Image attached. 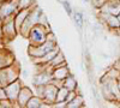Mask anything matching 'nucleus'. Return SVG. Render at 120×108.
Returning <instances> with one entry per match:
<instances>
[{"mask_svg":"<svg viewBox=\"0 0 120 108\" xmlns=\"http://www.w3.org/2000/svg\"><path fill=\"white\" fill-rule=\"evenodd\" d=\"M58 46L56 43V38L54 36V34L51 31L47 36V41L43 42L42 45H38V46H29V49H28V54L30 58L34 59H38V58H42L45 54H47L49 51L54 49V48Z\"/></svg>","mask_w":120,"mask_h":108,"instance_id":"f257e3e1","label":"nucleus"},{"mask_svg":"<svg viewBox=\"0 0 120 108\" xmlns=\"http://www.w3.org/2000/svg\"><path fill=\"white\" fill-rule=\"evenodd\" d=\"M51 33L49 26L43 25V24H36L35 26H33L31 31H30L28 40H29V46H38L42 45L43 42L47 41V36Z\"/></svg>","mask_w":120,"mask_h":108,"instance_id":"f03ea898","label":"nucleus"},{"mask_svg":"<svg viewBox=\"0 0 120 108\" xmlns=\"http://www.w3.org/2000/svg\"><path fill=\"white\" fill-rule=\"evenodd\" d=\"M41 15H42V11H41V8H38L37 6H35L34 8L30 10L26 19L24 21L21 30H19V34H21L24 38H28L33 26H35L36 24L40 23V17H41Z\"/></svg>","mask_w":120,"mask_h":108,"instance_id":"7ed1b4c3","label":"nucleus"},{"mask_svg":"<svg viewBox=\"0 0 120 108\" xmlns=\"http://www.w3.org/2000/svg\"><path fill=\"white\" fill-rule=\"evenodd\" d=\"M19 73H21V68L18 67L17 63H13L10 66L0 68V86L5 88L7 84L18 79Z\"/></svg>","mask_w":120,"mask_h":108,"instance_id":"20e7f679","label":"nucleus"},{"mask_svg":"<svg viewBox=\"0 0 120 108\" xmlns=\"http://www.w3.org/2000/svg\"><path fill=\"white\" fill-rule=\"evenodd\" d=\"M1 28H3V33H4V38H6V40H13L19 34L15 24V17L5 18L3 21Z\"/></svg>","mask_w":120,"mask_h":108,"instance_id":"39448f33","label":"nucleus"},{"mask_svg":"<svg viewBox=\"0 0 120 108\" xmlns=\"http://www.w3.org/2000/svg\"><path fill=\"white\" fill-rule=\"evenodd\" d=\"M18 12V5L15 0H10V1H4L0 6V16L3 19L15 17V15Z\"/></svg>","mask_w":120,"mask_h":108,"instance_id":"423d86ee","label":"nucleus"},{"mask_svg":"<svg viewBox=\"0 0 120 108\" xmlns=\"http://www.w3.org/2000/svg\"><path fill=\"white\" fill-rule=\"evenodd\" d=\"M22 86H23V84L19 79H16L15 82L10 83L5 86V90H6L8 100H11L13 102V104H16V102H17V97L19 95V91H21Z\"/></svg>","mask_w":120,"mask_h":108,"instance_id":"0eeeda50","label":"nucleus"},{"mask_svg":"<svg viewBox=\"0 0 120 108\" xmlns=\"http://www.w3.org/2000/svg\"><path fill=\"white\" fill-rule=\"evenodd\" d=\"M59 88L53 84V83H48L45 85V94H43V101L48 104H55V99H56V94H58Z\"/></svg>","mask_w":120,"mask_h":108,"instance_id":"6e6552de","label":"nucleus"},{"mask_svg":"<svg viewBox=\"0 0 120 108\" xmlns=\"http://www.w3.org/2000/svg\"><path fill=\"white\" fill-rule=\"evenodd\" d=\"M53 79L52 77V70H42L40 71L37 74H35V77L33 78V84L36 85H46L48 83H51Z\"/></svg>","mask_w":120,"mask_h":108,"instance_id":"1a4fd4ad","label":"nucleus"},{"mask_svg":"<svg viewBox=\"0 0 120 108\" xmlns=\"http://www.w3.org/2000/svg\"><path fill=\"white\" fill-rule=\"evenodd\" d=\"M33 96H34L33 90L30 89L29 86L23 85V86H22V89H21V91H19L18 97H17V102H16V104L19 106V107H25L26 103H28V101L31 99Z\"/></svg>","mask_w":120,"mask_h":108,"instance_id":"9d476101","label":"nucleus"},{"mask_svg":"<svg viewBox=\"0 0 120 108\" xmlns=\"http://www.w3.org/2000/svg\"><path fill=\"white\" fill-rule=\"evenodd\" d=\"M15 63V56L13 54L5 49L4 47H0V68L3 67H6V66H10Z\"/></svg>","mask_w":120,"mask_h":108,"instance_id":"9b49d317","label":"nucleus"},{"mask_svg":"<svg viewBox=\"0 0 120 108\" xmlns=\"http://www.w3.org/2000/svg\"><path fill=\"white\" fill-rule=\"evenodd\" d=\"M70 76V70H68V66L67 64L66 65H61V66H56L53 68L52 71V77L53 79H56V81H63L65 78H67Z\"/></svg>","mask_w":120,"mask_h":108,"instance_id":"f8f14e48","label":"nucleus"},{"mask_svg":"<svg viewBox=\"0 0 120 108\" xmlns=\"http://www.w3.org/2000/svg\"><path fill=\"white\" fill-rule=\"evenodd\" d=\"M30 10L31 8H22V10H18V12L15 15V24H16V28H17V30L19 33V30H21V28L24 23V21L26 19L29 12H30Z\"/></svg>","mask_w":120,"mask_h":108,"instance_id":"ddd939ff","label":"nucleus"},{"mask_svg":"<svg viewBox=\"0 0 120 108\" xmlns=\"http://www.w3.org/2000/svg\"><path fill=\"white\" fill-rule=\"evenodd\" d=\"M68 89L65 86H60L58 89V94H56V99H55V104H61V103H66L67 100V95H68Z\"/></svg>","mask_w":120,"mask_h":108,"instance_id":"4468645a","label":"nucleus"},{"mask_svg":"<svg viewBox=\"0 0 120 108\" xmlns=\"http://www.w3.org/2000/svg\"><path fill=\"white\" fill-rule=\"evenodd\" d=\"M47 65L51 67V68H54V67H56V66H61V65H66V59H65L63 52L60 51V52L53 58V60L49 63V64H47Z\"/></svg>","mask_w":120,"mask_h":108,"instance_id":"2eb2a0df","label":"nucleus"},{"mask_svg":"<svg viewBox=\"0 0 120 108\" xmlns=\"http://www.w3.org/2000/svg\"><path fill=\"white\" fill-rule=\"evenodd\" d=\"M63 86L67 88V89L70 91H72V90H77V81H76V78L72 76V74H70L67 78H65L64 82H63Z\"/></svg>","mask_w":120,"mask_h":108,"instance_id":"dca6fc26","label":"nucleus"},{"mask_svg":"<svg viewBox=\"0 0 120 108\" xmlns=\"http://www.w3.org/2000/svg\"><path fill=\"white\" fill-rule=\"evenodd\" d=\"M42 103H43V100L41 99V97L37 96V95H34L31 99L28 101L25 107L26 108H41Z\"/></svg>","mask_w":120,"mask_h":108,"instance_id":"f3484780","label":"nucleus"},{"mask_svg":"<svg viewBox=\"0 0 120 108\" xmlns=\"http://www.w3.org/2000/svg\"><path fill=\"white\" fill-rule=\"evenodd\" d=\"M83 106H84V99L82 95H77L72 101L66 103V107H68V108H79Z\"/></svg>","mask_w":120,"mask_h":108,"instance_id":"a211bd4d","label":"nucleus"},{"mask_svg":"<svg viewBox=\"0 0 120 108\" xmlns=\"http://www.w3.org/2000/svg\"><path fill=\"white\" fill-rule=\"evenodd\" d=\"M17 5H18V10H22V8H34L36 6V3H35V0H18Z\"/></svg>","mask_w":120,"mask_h":108,"instance_id":"6ab92c4d","label":"nucleus"},{"mask_svg":"<svg viewBox=\"0 0 120 108\" xmlns=\"http://www.w3.org/2000/svg\"><path fill=\"white\" fill-rule=\"evenodd\" d=\"M111 28H120V21H119V18H118V16H113V15H111L108 17V19H107V22H106Z\"/></svg>","mask_w":120,"mask_h":108,"instance_id":"aec40b11","label":"nucleus"},{"mask_svg":"<svg viewBox=\"0 0 120 108\" xmlns=\"http://www.w3.org/2000/svg\"><path fill=\"white\" fill-rule=\"evenodd\" d=\"M75 23L78 26L79 30H82V26H83V16L81 12H76L75 13Z\"/></svg>","mask_w":120,"mask_h":108,"instance_id":"412c9836","label":"nucleus"},{"mask_svg":"<svg viewBox=\"0 0 120 108\" xmlns=\"http://www.w3.org/2000/svg\"><path fill=\"white\" fill-rule=\"evenodd\" d=\"M13 106V102L8 99H5V100H0V108H8V107H12Z\"/></svg>","mask_w":120,"mask_h":108,"instance_id":"4be33fe9","label":"nucleus"},{"mask_svg":"<svg viewBox=\"0 0 120 108\" xmlns=\"http://www.w3.org/2000/svg\"><path fill=\"white\" fill-rule=\"evenodd\" d=\"M108 0H93V5L94 7H97V8H101Z\"/></svg>","mask_w":120,"mask_h":108,"instance_id":"5701e85b","label":"nucleus"},{"mask_svg":"<svg viewBox=\"0 0 120 108\" xmlns=\"http://www.w3.org/2000/svg\"><path fill=\"white\" fill-rule=\"evenodd\" d=\"M63 5H64L65 11H66L68 15H72V8H71V5H70V3L67 1V0H64V1H63Z\"/></svg>","mask_w":120,"mask_h":108,"instance_id":"b1692460","label":"nucleus"},{"mask_svg":"<svg viewBox=\"0 0 120 108\" xmlns=\"http://www.w3.org/2000/svg\"><path fill=\"white\" fill-rule=\"evenodd\" d=\"M5 99H8L7 94H6V90H5L4 86H0V100H5Z\"/></svg>","mask_w":120,"mask_h":108,"instance_id":"393cba45","label":"nucleus"},{"mask_svg":"<svg viewBox=\"0 0 120 108\" xmlns=\"http://www.w3.org/2000/svg\"><path fill=\"white\" fill-rule=\"evenodd\" d=\"M4 38V33H3V28H1V25H0V40H3Z\"/></svg>","mask_w":120,"mask_h":108,"instance_id":"a878e982","label":"nucleus"},{"mask_svg":"<svg viewBox=\"0 0 120 108\" xmlns=\"http://www.w3.org/2000/svg\"><path fill=\"white\" fill-rule=\"evenodd\" d=\"M3 21H4V19L1 18V16H0V25H1V24H3Z\"/></svg>","mask_w":120,"mask_h":108,"instance_id":"bb28decb","label":"nucleus"},{"mask_svg":"<svg viewBox=\"0 0 120 108\" xmlns=\"http://www.w3.org/2000/svg\"><path fill=\"white\" fill-rule=\"evenodd\" d=\"M0 47H3V40H0Z\"/></svg>","mask_w":120,"mask_h":108,"instance_id":"cd10ccee","label":"nucleus"},{"mask_svg":"<svg viewBox=\"0 0 120 108\" xmlns=\"http://www.w3.org/2000/svg\"><path fill=\"white\" fill-rule=\"evenodd\" d=\"M118 18H119V21H120V13H119V16H118Z\"/></svg>","mask_w":120,"mask_h":108,"instance_id":"c85d7f7f","label":"nucleus"},{"mask_svg":"<svg viewBox=\"0 0 120 108\" xmlns=\"http://www.w3.org/2000/svg\"><path fill=\"white\" fill-rule=\"evenodd\" d=\"M84 1H90V0H84Z\"/></svg>","mask_w":120,"mask_h":108,"instance_id":"c756f323","label":"nucleus"}]
</instances>
